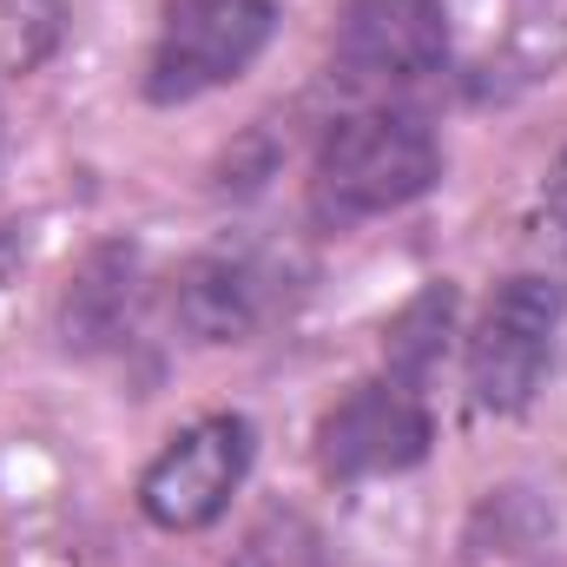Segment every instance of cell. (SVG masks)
Wrapping results in <instances>:
<instances>
[{
  "instance_id": "cell-1",
  "label": "cell",
  "mask_w": 567,
  "mask_h": 567,
  "mask_svg": "<svg viewBox=\"0 0 567 567\" xmlns=\"http://www.w3.org/2000/svg\"><path fill=\"white\" fill-rule=\"evenodd\" d=\"M435 178H442V145L423 120H410V113H350L317 145L310 212H317V225L343 231V225L416 205L423 192H435Z\"/></svg>"
},
{
  "instance_id": "cell-2",
  "label": "cell",
  "mask_w": 567,
  "mask_h": 567,
  "mask_svg": "<svg viewBox=\"0 0 567 567\" xmlns=\"http://www.w3.org/2000/svg\"><path fill=\"white\" fill-rule=\"evenodd\" d=\"M278 7L271 0H165L152 60H145V100L152 106H192L231 80L251 73V60L271 47Z\"/></svg>"
},
{
  "instance_id": "cell-3",
  "label": "cell",
  "mask_w": 567,
  "mask_h": 567,
  "mask_svg": "<svg viewBox=\"0 0 567 567\" xmlns=\"http://www.w3.org/2000/svg\"><path fill=\"white\" fill-rule=\"evenodd\" d=\"M567 317V284L548 271H515L475 317L468 337V390L488 416H522L555 363V337Z\"/></svg>"
},
{
  "instance_id": "cell-4",
  "label": "cell",
  "mask_w": 567,
  "mask_h": 567,
  "mask_svg": "<svg viewBox=\"0 0 567 567\" xmlns=\"http://www.w3.org/2000/svg\"><path fill=\"white\" fill-rule=\"evenodd\" d=\"M251 455H258V429L245 416H198L185 423L140 475V515L165 535H198L212 528L231 495L245 488L251 475Z\"/></svg>"
},
{
  "instance_id": "cell-5",
  "label": "cell",
  "mask_w": 567,
  "mask_h": 567,
  "mask_svg": "<svg viewBox=\"0 0 567 567\" xmlns=\"http://www.w3.org/2000/svg\"><path fill=\"white\" fill-rule=\"evenodd\" d=\"M435 442V416L429 403L396 383V377H377V383H357L343 403L323 410L317 423V468L323 482H370V475H403L416 468Z\"/></svg>"
},
{
  "instance_id": "cell-6",
  "label": "cell",
  "mask_w": 567,
  "mask_h": 567,
  "mask_svg": "<svg viewBox=\"0 0 567 567\" xmlns=\"http://www.w3.org/2000/svg\"><path fill=\"white\" fill-rule=\"evenodd\" d=\"M449 60L442 0H343L330 33V73L350 86H416Z\"/></svg>"
},
{
  "instance_id": "cell-7",
  "label": "cell",
  "mask_w": 567,
  "mask_h": 567,
  "mask_svg": "<svg viewBox=\"0 0 567 567\" xmlns=\"http://www.w3.org/2000/svg\"><path fill=\"white\" fill-rule=\"evenodd\" d=\"M278 303V278L251 251H205L172 284V317L192 343H245Z\"/></svg>"
},
{
  "instance_id": "cell-8",
  "label": "cell",
  "mask_w": 567,
  "mask_h": 567,
  "mask_svg": "<svg viewBox=\"0 0 567 567\" xmlns=\"http://www.w3.org/2000/svg\"><path fill=\"white\" fill-rule=\"evenodd\" d=\"M133 310H140L133 245H100L60 303V337H66V350H113L120 337H133Z\"/></svg>"
},
{
  "instance_id": "cell-9",
  "label": "cell",
  "mask_w": 567,
  "mask_h": 567,
  "mask_svg": "<svg viewBox=\"0 0 567 567\" xmlns=\"http://www.w3.org/2000/svg\"><path fill=\"white\" fill-rule=\"evenodd\" d=\"M449 323H455V284H423V290L396 310L390 343H383V357H390V377H396V383L423 390L429 370H435V363H442V350H449Z\"/></svg>"
},
{
  "instance_id": "cell-10",
  "label": "cell",
  "mask_w": 567,
  "mask_h": 567,
  "mask_svg": "<svg viewBox=\"0 0 567 567\" xmlns=\"http://www.w3.org/2000/svg\"><path fill=\"white\" fill-rule=\"evenodd\" d=\"M66 33V0H0V53L27 73Z\"/></svg>"
},
{
  "instance_id": "cell-11",
  "label": "cell",
  "mask_w": 567,
  "mask_h": 567,
  "mask_svg": "<svg viewBox=\"0 0 567 567\" xmlns=\"http://www.w3.org/2000/svg\"><path fill=\"white\" fill-rule=\"evenodd\" d=\"M561 205H567V158H561Z\"/></svg>"
}]
</instances>
